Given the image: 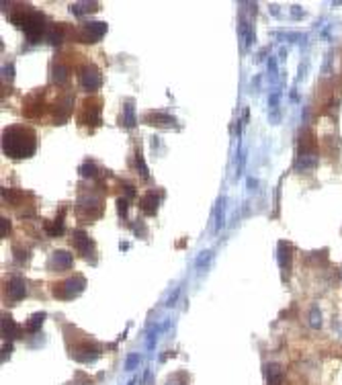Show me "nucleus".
<instances>
[{
    "label": "nucleus",
    "mask_w": 342,
    "mask_h": 385,
    "mask_svg": "<svg viewBox=\"0 0 342 385\" xmlns=\"http://www.w3.org/2000/svg\"><path fill=\"white\" fill-rule=\"evenodd\" d=\"M37 136L23 125H12L2 134V150L10 158H29L35 152Z\"/></svg>",
    "instance_id": "f257e3e1"
},
{
    "label": "nucleus",
    "mask_w": 342,
    "mask_h": 385,
    "mask_svg": "<svg viewBox=\"0 0 342 385\" xmlns=\"http://www.w3.org/2000/svg\"><path fill=\"white\" fill-rule=\"evenodd\" d=\"M12 20L23 29L33 41L39 39L41 31H44V16H41L37 10H31L29 6H23L18 8L14 14H12Z\"/></svg>",
    "instance_id": "f03ea898"
}]
</instances>
